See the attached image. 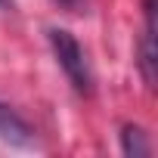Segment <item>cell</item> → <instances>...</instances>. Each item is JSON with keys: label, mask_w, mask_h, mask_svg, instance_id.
Listing matches in <instances>:
<instances>
[{"label": "cell", "mask_w": 158, "mask_h": 158, "mask_svg": "<svg viewBox=\"0 0 158 158\" xmlns=\"http://www.w3.org/2000/svg\"><path fill=\"white\" fill-rule=\"evenodd\" d=\"M0 139L10 146H31L34 143V127L6 102H0Z\"/></svg>", "instance_id": "cell-3"}, {"label": "cell", "mask_w": 158, "mask_h": 158, "mask_svg": "<svg viewBox=\"0 0 158 158\" xmlns=\"http://www.w3.org/2000/svg\"><path fill=\"white\" fill-rule=\"evenodd\" d=\"M146 25H143V37H139V71L143 81L152 87L155 81V0H146Z\"/></svg>", "instance_id": "cell-2"}, {"label": "cell", "mask_w": 158, "mask_h": 158, "mask_svg": "<svg viewBox=\"0 0 158 158\" xmlns=\"http://www.w3.org/2000/svg\"><path fill=\"white\" fill-rule=\"evenodd\" d=\"M0 10H13V0H0Z\"/></svg>", "instance_id": "cell-6"}, {"label": "cell", "mask_w": 158, "mask_h": 158, "mask_svg": "<svg viewBox=\"0 0 158 158\" xmlns=\"http://www.w3.org/2000/svg\"><path fill=\"white\" fill-rule=\"evenodd\" d=\"M53 3L62 6V10H68V13H81L87 6V0H53Z\"/></svg>", "instance_id": "cell-5"}, {"label": "cell", "mask_w": 158, "mask_h": 158, "mask_svg": "<svg viewBox=\"0 0 158 158\" xmlns=\"http://www.w3.org/2000/svg\"><path fill=\"white\" fill-rule=\"evenodd\" d=\"M121 152L127 158H146L152 155V139L139 124H124L121 127Z\"/></svg>", "instance_id": "cell-4"}, {"label": "cell", "mask_w": 158, "mask_h": 158, "mask_svg": "<svg viewBox=\"0 0 158 158\" xmlns=\"http://www.w3.org/2000/svg\"><path fill=\"white\" fill-rule=\"evenodd\" d=\"M47 40H50V50H53L59 68L68 77V84L81 93V96H93V84H96L93 81V68L87 62L84 47L77 44V37L71 31H65V28H50L47 31Z\"/></svg>", "instance_id": "cell-1"}]
</instances>
